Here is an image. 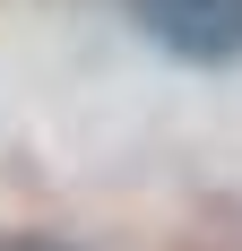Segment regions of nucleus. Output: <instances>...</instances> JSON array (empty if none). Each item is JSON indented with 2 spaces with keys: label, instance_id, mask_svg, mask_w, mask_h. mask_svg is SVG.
<instances>
[{
  "label": "nucleus",
  "instance_id": "nucleus-2",
  "mask_svg": "<svg viewBox=\"0 0 242 251\" xmlns=\"http://www.w3.org/2000/svg\"><path fill=\"white\" fill-rule=\"evenodd\" d=\"M0 251H87V243H70V234H44V226H26V234H0Z\"/></svg>",
  "mask_w": 242,
  "mask_h": 251
},
{
  "label": "nucleus",
  "instance_id": "nucleus-1",
  "mask_svg": "<svg viewBox=\"0 0 242 251\" xmlns=\"http://www.w3.org/2000/svg\"><path fill=\"white\" fill-rule=\"evenodd\" d=\"M139 44L182 70H234L242 61V0H121Z\"/></svg>",
  "mask_w": 242,
  "mask_h": 251
}]
</instances>
